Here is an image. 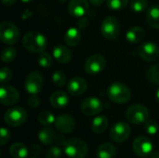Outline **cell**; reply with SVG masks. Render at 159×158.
<instances>
[{"mask_svg": "<svg viewBox=\"0 0 159 158\" xmlns=\"http://www.w3.org/2000/svg\"><path fill=\"white\" fill-rule=\"evenodd\" d=\"M61 149L58 145L49 147L46 153V158H61Z\"/></svg>", "mask_w": 159, "mask_h": 158, "instance_id": "cell-36", "label": "cell"}, {"mask_svg": "<svg viewBox=\"0 0 159 158\" xmlns=\"http://www.w3.org/2000/svg\"><path fill=\"white\" fill-rule=\"evenodd\" d=\"M43 86H44L43 76L37 71H34V72L30 73L24 82L25 89L31 95L38 94L42 90Z\"/></svg>", "mask_w": 159, "mask_h": 158, "instance_id": "cell-9", "label": "cell"}, {"mask_svg": "<svg viewBox=\"0 0 159 158\" xmlns=\"http://www.w3.org/2000/svg\"><path fill=\"white\" fill-rule=\"evenodd\" d=\"M55 116L48 111H42L38 115V121L44 126H50L55 123Z\"/></svg>", "mask_w": 159, "mask_h": 158, "instance_id": "cell-29", "label": "cell"}, {"mask_svg": "<svg viewBox=\"0 0 159 158\" xmlns=\"http://www.w3.org/2000/svg\"><path fill=\"white\" fill-rule=\"evenodd\" d=\"M130 8L135 12H142L147 10L148 8V1L147 0H131Z\"/></svg>", "mask_w": 159, "mask_h": 158, "instance_id": "cell-32", "label": "cell"}, {"mask_svg": "<svg viewBox=\"0 0 159 158\" xmlns=\"http://www.w3.org/2000/svg\"><path fill=\"white\" fill-rule=\"evenodd\" d=\"M54 142L56 143V145H58L60 147H64L67 141H66V139L64 138L63 135H58V136H56V139H55Z\"/></svg>", "mask_w": 159, "mask_h": 158, "instance_id": "cell-39", "label": "cell"}, {"mask_svg": "<svg viewBox=\"0 0 159 158\" xmlns=\"http://www.w3.org/2000/svg\"><path fill=\"white\" fill-rule=\"evenodd\" d=\"M144 129L149 135H156L158 132V124L153 119H148L144 123Z\"/></svg>", "mask_w": 159, "mask_h": 158, "instance_id": "cell-34", "label": "cell"}, {"mask_svg": "<svg viewBox=\"0 0 159 158\" xmlns=\"http://www.w3.org/2000/svg\"><path fill=\"white\" fill-rule=\"evenodd\" d=\"M52 54L53 58L60 63H68L72 60V52L64 45L55 46Z\"/></svg>", "mask_w": 159, "mask_h": 158, "instance_id": "cell-18", "label": "cell"}, {"mask_svg": "<svg viewBox=\"0 0 159 158\" xmlns=\"http://www.w3.org/2000/svg\"><path fill=\"white\" fill-rule=\"evenodd\" d=\"M81 37L82 35L80 33V29H77L75 27H71L66 31L64 34V42L69 47H75L79 44Z\"/></svg>", "mask_w": 159, "mask_h": 158, "instance_id": "cell-21", "label": "cell"}, {"mask_svg": "<svg viewBox=\"0 0 159 158\" xmlns=\"http://www.w3.org/2000/svg\"><path fill=\"white\" fill-rule=\"evenodd\" d=\"M151 158H159V152H153L150 156Z\"/></svg>", "mask_w": 159, "mask_h": 158, "instance_id": "cell-44", "label": "cell"}, {"mask_svg": "<svg viewBox=\"0 0 159 158\" xmlns=\"http://www.w3.org/2000/svg\"><path fill=\"white\" fill-rule=\"evenodd\" d=\"M63 149L66 156L70 158H85L89 153L87 143L78 138H72L68 140Z\"/></svg>", "mask_w": 159, "mask_h": 158, "instance_id": "cell-3", "label": "cell"}, {"mask_svg": "<svg viewBox=\"0 0 159 158\" xmlns=\"http://www.w3.org/2000/svg\"><path fill=\"white\" fill-rule=\"evenodd\" d=\"M147 79L154 85H159V63L151 66L146 72Z\"/></svg>", "mask_w": 159, "mask_h": 158, "instance_id": "cell-28", "label": "cell"}, {"mask_svg": "<svg viewBox=\"0 0 159 158\" xmlns=\"http://www.w3.org/2000/svg\"><path fill=\"white\" fill-rule=\"evenodd\" d=\"M22 44L28 51L33 53H41L47 47V39L41 33L30 31L24 34Z\"/></svg>", "mask_w": 159, "mask_h": 158, "instance_id": "cell-1", "label": "cell"}, {"mask_svg": "<svg viewBox=\"0 0 159 158\" xmlns=\"http://www.w3.org/2000/svg\"><path fill=\"white\" fill-rule=\"evenodd\" d=\"M38 139L43 144H51L55 142L56 134L53 129H51L49 126H45L40 131L38 132Z\"/></svg>", "mask_w": 159, "mask_h": 158, "instance_id": "cell-23", "label": "cell"}, {"mask_svg": "<svg viewBox=\"0 0 159 158\" xmlns=\"http://www.w3.org/2000/svg\"><path fill=\"white\" fill-rule=\"evenodd\" d=\"M145 35V32L142 27L135 26L130 28L127 34H126V38L129 42L130 43H139L141 42Z\"/></svg>", "mask_w": 159, "mask_h": 158, "instance_id": "cell-25", "label": "cell"}, {"mask_svg": "<svg viewBox=\"0 0 159 158\" xmlns=\"http://www.w3.org/2000/svg\"><path fill=\"white\" fill-rule=\"evenodd\" d=\"M37 62H38V64L41 67H43V68H48L52 64V57H51V55L49 53L43 51L41 53H38Z\"/></svg>", "mask_w": 159, "mask_h": 158, "instance_id": "cell-30", "label": "cell"}, {"mask_svg": "<svg viewBox=\"0 0 159 158\" xmlns=\"http://www.w3.org/2000/svg\"><path fill=\"white\" fill-rule=\"evenodd\" d=\"M9 153L13 158H26L29 156V149L23 143L15 142L10 146Z\"/></svg>", "mask_w": 159, "mask_h": 158, "instance_id": "cell-26", "label": "cell"}, {"mask_svg": "<svg viewBox=\"0 0 159 158\" xmlns=\"http://www.w3.org/2000/svg\"><path fill=\"white\" fill-rule=\"evenodd\" d=\"M55 128L61 133H71L75 129V120L70 115H60L56 117L55 120Z\"/></svg>", "mask_w": 159, "mask_h": 158, "instance_id": "cell-15", "label": "cell"}, {"mask_svg": "<svg viewBox=\"0 0 159 158\" xmlns=\"http://www.w3.org/2000/svg\"><path fill=\"white\" fill-rule=\"evenodd\" d=\"M27 112L24 108L20 106H15L9 108L4 115V120L6 124L10 127H19L23 125L27 120Z\"/></svg>", "mask_w": 159, "mask_h": 158, "instance_id": "cell-5", "label": "cell"}, {"mask_svg": "<svg viewBox=\"0 0 159 158\" xmlns=\"http://www.w3.org/2000/svg\"><path fill=\"white\" fill-rule=\"evenodd\" d=\"M133 151L140 157H148L153 153V143L148 137L139 136L133 142Z\"/></svg>", "mask_w": 159, "mask_h": 158, "instance_id": "cell-11", "label": "cell"}, {"mask_svg": "<svg viewBox=\"0 0 159 158\" xmlns=\"http://www.w3.org/2000/svg\"><path fill=\"white\" fill-rule=\"evenodd\" d=\"M156 99H157V102L159 103V88L157 90V92H156Z\"/></svg>", "mask_w": 159, "mask_h": 158, "instance_id": "cell-45", "label": "cell"}, {"mask_svg": "<svg viewBox=\"0 0 159 158\" xmlns=\"http://www.w3.org/2000/svg\"><path fill=\"white\" fill-rule=\"evenodd\" d=\"M131 133V128L126 122H117L116 123L111 130H110V137L111 139L118 143L126 142Z\"/></svg>", "mask_w": 159, "mask_h": 158, "instance_id": "cell-10", "label": "cell"}, {"mask_svg": "<svg viewBox=\"0 0 159 158\" xmlns=\"http://www.w3.org/2000/svg\"><path fill=\"white\" fill-rule=\"evenodd\" d=\"M101 32L106 39H116L120 33V23L118 20L112 16L104 18L102 22Z\"/></svg>", "mask_w": 159, "mask_h": 158, "instance_id": "cell-7", "label": "cell"}, {"mask_svg": "<svg viewBox=\"0 0 159 158\" xmlns=\"http://www.w3.org/2000/svg\"><path fill=\"white\" fill-rule=\"evenodd\" d=\"M104 1L105 0H89L90 4H92L93 6H101L104 3Z\"/></svg>", "mask_w": 159, "mask_h": 158, "instance_id": "cell-42", "label": "cell"}, {"mask_svg": "<svg viewBox=\"0 0 159 158\" xmlns=\"http://www.w3.org/2000/svg\"><path fill=\"white\" fill-rule=\"evenodd\" d=\"M106 66V60L101 54L91 55L87 59L84 64L86 73L89 75H95L104 70Z\"/></svg>", "mask_w": 159, "mask_h": 158, "instance_id": "cell-8", "label": "cell"}, {"mask_svg": "<svg viewBox=\"0 0 159 158\" xmlns=\"http://www.w3.org/2000/svg\"><path fill=\"white\" fill-rule=\"evenodd\" d=\"M139 56L145 61H154L159 58V47L153 42L143 43L138 48Z\"/></svg>", "mask_w": 159, "mask_h": 158, "instance_id": "cell-14", "label": "cell"}, {"mask_svg": "<svg viewBox=\"0 0 159 158\" xmlns=\"http://www.w3.org/2000/svg\"><path fill=\"white\" fill-rule=\"evenodd\" d=\"M146 20L153 28L159 29V5H153L147 8Z\"/></svg>", "mask_w": 159, "mask_h": 158, "instance_id": "cell-22", "label": "cell"}, {"mask_svg": "<svg viewBox=\"0 0 159 158\" xmlns=\"http://www.w3.org/2000/svg\"><path fill=\"white\" fill-rule=\"evenodd\" d=\"M10 139V132L6 128H1V130H0V142H1V145H5L6 143L8 142Z\"/></svg>", "mask_w": 159, "mask_h": 158, "instance_id": "cell-37", "label": "cell"}, {"mask_svg": "<svg viewBox=\"0 0 159 158\" xmlns=\"http://www.w3.org/2000/svg\"><path fill=\"white\" fill-rule=\"evenodd\" d=\"M89 25V20L86 19V18H84V17H82V19L78 21V26H79V29H85V28H87V26Z\"/></svg>", "mask_w": 159, "mask_h": 158, "instance_id": "cell-41", "label": "cell"}, {"mask_svg": "<svg viewBox=\"0 0 159 158\" xmlns=\"http://www.w3.org/2000/svg\"><path fill=\"white\" fill-rule=\"evenodd\" d=\"M20 100L18 89L9 85H2L0 88V102L3 105H13Z\"/></svg>", "mask_w": 159, "mask_h": 158, "instance_id": "cell-13", "label": "cell"}, {"mask_svg": "<svg viewBox=\"0 0 159 158\" xmlns=\"http://www.w3.org/2000/svg\"><path fill=\"white\" fill-rule=\"evenodd\" d=\"M17 0H2V3L5 6H12L16 3Z\"/></svg>", "mask_w": 159, "mask_h": 158, "instance_id": "cell-43", "label": "cell"}, {"mask_svg": "<svg viewBox=\"0 0 159 158\" xmlns=\"http://www.w3.org/2000/svg\"><path fill=\"white\" fill-rule=\"evenodd\" d=\"M126 117L129 122L134 125L144 124L149 119V111L144 105L134 104L127 110Z\"/></svg>", "mask_w": 159, "mask_h": 158, "instance_id": "cell-6", "label": "cell"}, {"mask_svg": "<svg viewBox=\"0 0 159 158\" xmlns=\"http://www.w3.org/2000/svg\"><path fill=\"white\" fill-rule=\"evenodd\" d=\"M117 150L116 146L110 142H104L101 144L96 152L98 158H116Z\"/></svg>", "mask_w": 159, "mask_h": 158, "instance_id": "cell-20", "label": "cell"}, {"mask_svg": "<svg viewBox=\"0 0 159 158\" xmlns=\"http://www.w3.org/2000/svg\"><path fill=\"white\" fill-rule=\"evenodd\" d=\"M80 109L84 115L88 116H93L97 115L102 111L103 104L99 99L95 97H88L81 102Z\"/></svg>", "mask_w": 159, "mask_h": 158, "instance_id": "cell-12", "label": "cell"}, {"mask_svg": "<svg viewBox=\"0 0 159 158\" xmlns=\"http://www.w3.org/2000/svg\"><path fill=\"white\" fill-rule=\"evenodd\" d=\"M59 2H61V3H64V2H67L68 0H58Z\"/></svg>", "mask_w": 159, "mask_h": 158, "instance_id": "cell-47", "label": "cell"}, {"mask_svg": "<svg viewBox=\"0 0 159 158\" xmlns=\"http://www.w3.org/2000/svg\"><path fill=\"white\" fill-rule=\"evenodd\" d=\"M88 88L87 81L79 76L73 77L67 83V91L73 96H80L86 92Z\"/></svg>", "mask_w": 159, "mask_h": 158, "instance_id": "cell-16", "label": "cell"}, {"mask_svg": "<svg viewBox=\"0 0 159 158\" xmlns=\"http://www.w3.org/2000/svg\"><path fill=\"white\" fill-rule=\"evenodd\" d=\"M129 0H106L107 7L112 10H121L127 7Z\"/></svg>", "mask_w": 159, "mask_h": 158, "instance_id": "cell-33", "label": "cell"}, {"mask_svg": "<svg viewBox=\"0 0 159 158\" xmlns=\"http://www.w3.org/2000/svg\"><path fill=\"white\" fill-rule=\"evenodd\" d=\"M52 81L57 87H63L66 84V74L64 72L58 70L55 71L52 74Z\"/></svg>", "mask_w": 159, "mask_h": 158, "instance_id": "cell-31", "label": "cell"}, {"mask_svg": "<svg viewBox=\"0 0 159 158\" xmlns=\"http://www.w3.org/2000/svg\"><path fill=\"white\" fill-rule=\"evenodd\" d=\"M0 39L6 45H14L20 39L19 28L10 21H4L0 24Z\"/></svg>", "mask_w": 159, "mask_h": 158, "instance_id": "cell-4", "label": "cell"}, {"mask_svg": "<svg viewBox=\"0 0 159 158\" xmlns=\"http://www.w3.org/2000/svg\"><path fill=\"white\" fill-rule=\"evenodd\" d=\"M108 125H109L108 118L105 115H99L93 119L91 123V129L94 133L101 134L106 130Z\"/></svg>", "mask_w": 159, "mask_h": 158, "instance_id": "cell-24", "label": "cell"}, {"mask_svg": "<svg viewBox=\"0 0 159 158\" xmlns=\"http://www.w3.org/2000/svg\"><path fill=\"white\" fill-rule=\"evenodd\" d=\"M40 152H41V149H40V147H39L38 145H36V144H33V145L31 146V148H30V153H31V155H33V156L39 155Z\"/></svg>", "mask_w": 159, "mask_h": 158, "instance_id": "cell-40", "label": "cell"}, {"mask_svg": "<svg viewBox=\"0 0 159 158\" xmlns=\"http://www.w3.org/2000/svg\"><path fill=\"white\" fill-rule=\"evenodd\" d=\"M33 158H34V157H33Z\"/></svg>", "mask_w": 159, "mask_h": 158, "instance_id": "cell-48", "label": "cell"}, {"mask_svg": "<svg viewBox=\"0 0 159 158\" xmlns=\"http://www.w3.org/2000/svg\"><path fill=\"white\" fill-rule=\"evenodd\" d=\"M107 95L112 102L124 104L129 102L131 98V91L125 84L120 82H114L109 86L107 89Z\"/></svg>", "mask_w": 159, "mask_h": 158, "instance_id": "cell-2", "label": "cell"}, {"mask_svg": "<svg viewBox=\"0 0 159 158\" xmlns=\"http://www.w3.org/2000/svg\"><path fill=\"white\" fill-rule=\"evenodd\" d=\"M49 102L52 107L57 109L64 108L69 103V96L64 91H55L49 98Z\"/></svg>", "mask_w": 159, "mask_h": 158, "instance_id": "cell-19", "label": "cell"}, {"mask_svg": "<svg viewBox=\"0 0 159 158\" xmlns=\"http://www.w3.org/2000/svg\"><path fill=\"white\" fill-rule=\"evenodd\" d=\"M40 104V100L36 95H32L28 99V105L31 108H37Z\"/></svg>", "mask_w": 159, "mask_h": 158, "instance_id": "cell-38", "label": "cell"}, {"mask_svg": "<svg viewBox=\"0 0 159 158\" xmlns=\"http://www.w3.org/2000/svg\"><path fill=\"white\" fill-rule=\"evenodd\" d=\"M12 78V72L7 67H2L0 72V80L2 85H6Z\"/></svg>", "mask_w": 159, "mask_h": 158, "instance_id": "cell-35", "label": "cell"}, {"mask_svg": "<svg viewBox=\"0 0 159 158\" xmlns=\"http://www.w3.org/2000/svg\"><path fill=\"white\" fill-rule=\"evenodd\" d=\"M89 2L87 0H71L68 3V11L75 18L84 17L89 11Z\"/></svg>", "mask_w": 159, "mask_h": 158, "instance_id": "cell-17", "label": "cell"}, {"mask_svg": "<svg viewBox=\"0 0 159 158\" xmlns=\"http://www.w3.org/2000/svg\"><path fill=\"white\" fill-rule=\"evenodd\" d=\"M17 55V51L16 48L13 47H7L6 48H4L1 52V60L3 62L5 63H8V62H12Z\"/></svg>", "mask_w": 159, "mask_h": 158, "instance_id": "cell-27", "label": "cell"}, {"mask_svg": "<svg viewBox=\"0 0 159 158\" xmlns=\"http://www.w3.org/2000/svg\"><path fill=\"white\" fill-rule=\"evenodd\" d=\"M21 2H23V3H29V2H32L33 0H20Z\"/></svg>", "mask_w": 159, "mask_h": 158, "instance_id": "cell-46", "label": "cell"}]
</instances>
